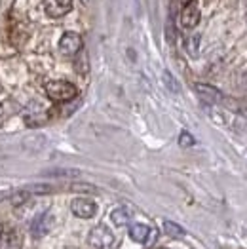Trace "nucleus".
I'll return each instance as SVG.
<instances>
[{"label": "nucleus", "instance_id": "f257e3e1", "mask_svg": "<svg viewBox=\"0 0 247 249\" xmlns=\"http://www.w3.org/2000/svg\"><path fill=\"white\" fill-rule=\"evenodd\" d=\"M46 95L55 103H67L78 95V89L74 84L67 82V80H53V82L46 84Z\"/></svg>", "mask_w": 247, "mask_h": 249}, {"label": "nucleus", "instance_id": "f03ea898", "mask_svg": "<svg viewBox=\"0 0 247 249\" xmlns=\"http://www.w3.org/2000/svg\"><path fill=\"white\" fill-rule=\"evenodd\" d=\"M88 240H89V244H91L93 248H97V249H106L114 244L112 232L106 229L105 225H99V227H95V229L91 230Z\"/></svg>", "mask_w": 247, "mask_h": 249}, {"label": "nucleus", "instance_id": "7ed1b4c3", "mask_svg": "<svg viewBox=\"0 0 247 249\" xmlns=\"http://www.w3.org/2000/svg\"><path fill=\"white\" fill-rule=\"evenodd\" d=\"M200 23V8L196 0H188L185 8L181 10V25L185 29H194Z\"/></svg>", "mask_w": 247, "mask_h": 249}, {"label": "nucleus", "instance_id": "20e7f679", "mask_svg": "<svg viewBox=\"0 0 247 249\" xmlns=\"http://www.w3.org/2000/svg\"><path fill=\"white\" fill-rule=\"evenodd\" d=\"M52 225H53V217H52L50 211H44L40 215H36V219H35L33 225H31V234H33V238L38 240L42 236H46V234L50 232V229H52Z\"/></svg>", "mask_w": 247, "mask_h": 249}, {"label": "nucleus", "instance_id": "39448f33", "mask_svg": "<svg viewBox=\"0 0 247 249\" xmlns=\"http://www.w3.org/2000/svg\"><path fill=\"white\" fill-rule=\"evenodd\" d=\"M59 50L65 55H76L82 50V36L76 33H65L59 40Z\"/></svg>", "mask_w": 247, "mask_h": 249}, {"label": "nucleus", "instance_id": "423d86ee", "mask_svg": "<svg viewBox=\"0 0 247 249\" xmlns=\"http://www.w3.org/2000/svg\"><path fill=\"white\" fill-rule=\"evenodd\" d=\"M71 211L80 217V219H91L95 213H97V206L93 200H88V198H76L72 200L71 204Z\"/></svg>", "mask_w": 247, "mask_h": 249}, {"label": "nucleus", "instance_id": "0eeeda50", "mask_svg": "<svg viewBox=\"0 0 247 249\" xmlns=\"http://www.w3.org/2000/svg\"><path fill=\"white\" fill-rule=\"evenodd\" d=\"M72 10V0H44V12L50 18H63Z\"/></svg>", "mask_w": 247, "mask_h": 249}, {"label": "nucleus", "instance_id": "6e6552de", "mask_svg": "<svg viewBox=\"0 0 247 249\" xmlns=\"http://www.w3.org/2000/svg\"><path fill=\"white\" fill-rule=\"evenodd\" d=\"M196 93L200 95V99L202 101H206V103H219V101H223V93L217 89V88H213V86H209V84H196Z\"/></svg>", "mask_w": 247, "mask_h": 249}, {"label": "nucleus", "instance_id": "1a4fd4ad", "mask_svg": "<svg viewBox=\"0 0 247 249\" xmlns=\"http://www.w3.org/2000/svg\"><path fill=\"white\" fill-rule=\"evenodd\" d=\"M23 248V238H21L19 230L18 229H10L4 236V242H2V249H21Z\"/></svg>", "mask_w": 247, "mask_h": 249}, {"label": "nucleus", "instance_id": "9d476101", "mask_svg": "<svg viewBox=\"0 0 247 249\" xmlns=\"http://www.w3.org/2000/svg\"><path fill=\"white\" fill-rule=\"evenodd\" d=\"M148 236H150V229H148L146 225L135 223V225H131V227H129V238H131L133 242H139V244H146Z\"/></svg>", "mask_w": 247, "mask_h": 249}, {"label": "nucleus", "instance_id": "9b49d317", "mask_svg": "<svg viewBox=\"0 0 247 249\" xmlns=\"http://www.w3.org/2000/svg\"><path fill=\"white\" fill-rule=\"evenodd\" d=\"M110 219H112V223H114L116 227H125V225L129 223V219H131V213L125 208H116V209H112Z\"/></svg>", "mask_w": 247, "mask_h": 249}, {"label": "nucleus", "instance_id": "f8f14e48", "mask_svg": "<svg viewBox=\"0 0 247 249\" xmlns=\"http://www.w3.org/2000/svg\"><path fill=\"white\" fill-rule=\"evenodd\" d=\"M164 232L171 238H183L185 236V229H181L177 223H171V221L164 223Z\"/></svg>", "mask_w": 247, "mask_h": 249}, {"label": "nucleus", "instance_id": "ddd939ff", "mask_svg": "<svg viewBox=\"0 0 247 249\" xmlns=\"http://www.w3.org/2000/svg\"><path fill=\"white\" fill-rule=\"evenodd\" d=\"M78 173H80L78 169H52V171H46V175H52V177H74Z\"/></svg>", "mask_w": 247, "mask_h": 249}, {"label": "nucleus", "instance_id": "4468645a", "mask_svg": "<svg viewBox=\"0 0 247 249\" xmlns=\"http://www.w3.org/2000/svg\"><path fill=\"white\" fill-rule=\"evenodd\" d=\"M164 82H165L167 89H169L171 93H179V84H177V80L173 78V74H171V72H167V71L164 72Z\"/></svg>", "mask_w": 247, "mask_h": 249}, {"label": "nucleus", "instance_id": "2eb2a0df", "mask_svg": "<svg viewBox=\"0 0 247 249\" xmlns=\"http://www.w3.org/2000/svg\"><path fill=\"white\" fill-rule=\"evenodd\" d=\"M29 194H48V192H52L53 187L52 185H31V187L25 188Z\"/></svg>", "mask_w": 247, "mask_h": 249}, {"label": "nucleus", "instance_id": "dca6fc26", "mask_svg": "<svg viewBox=\"0 0 247 249\" xmlns=\"http://www.w3.org/2000/svg\"><path fill=\"white\" fill-rule=\"evenodd\" d=\"M179 145L183 146V148L192 146V145H194V137H192L188 131H181V135H179Z\"/></svg>", "mask_w": 247, "mask_h": 249}, {"label": "nucleus", "instance_id": "f3484780", "mask_svg": "<svg viewBox=\"0 0 247 249\" xmlns=\"http://www.w3.org/2000/svg\"><path fill=\"white\" fill-rule=\"evenodd\" d=\"M71 190H74V192H95L97 188L93 185H86V183H74V185H71Z\"/></svg>", "mask_w": 247, "mask_h": 249}, {"label": "nucleus", "instance_id": "a211bd4d", "mask_svg": "<svg viewBox=\"0 0 247 249\" xmlns=\"http://www.w3.org/2000/svg\"><path fill=\"white\" fill-rule=\"evenodd\" d=\"M198 44H200V36H190V38H188L186 48H188V52H190L192 55H196V53H198Z\"/></svg>", "mask_w": 247, "mask_h": 249}, {"label": "nucleus", "instance_id": "6ab92c4d", "mask_svg": "<svg viewBox=\"0 0 247 249\" xmlns=\"http://www.w3.org/2000/svg\"><path fill=\"white\" fill-rule=\"evenodd\" d=\"M0 234H2V229H0Z\"/></svg>", "mask_w": 247, "mask_h": 249}]
</instances>
